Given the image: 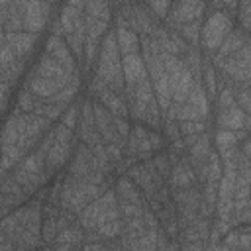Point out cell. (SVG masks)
I'll use <instances>...</instances> for the list:
<instances>
[{"instance_id":"38","label":"cell","mask_w":251,"mask_h":251,"mask_svg":"<svg viewBox=\"0 0 251 251\" xmlns=\"http://www.w3.org/2000/svg\"><path fill=\"white\" fill-rule=\"evenodd\" d=\"M233 92H235V102H237V106L245 112V114H249L251 112V102H249V82H241V86L237 88H233Z\"/></svg>"},{"instance_id":"36","label":"cell","mask_w":251,"mask_h":251,"mask_svg":"<svg viewBox=\"0 0 251 251\" xmlns=\"http://www.w3.org/2000/svg\"><path fill=\"white\" fill-rule=\"evenodd\" d=\"M141 122H145V124H149L153 127H159L161 126V108H159V104H157L155 98L145 106V112H143V120Z\"/></svg>"},{"instance_id":"45","label":"cell","mask_w":251,"mask_h":251,"mask_svg":"<svg viewBox=\"0 0 251 251\" xmlns=\"http://www.w3.org/2000/svg\"><path fill=\"white\" fill-rule=\"evenodd\" d=\"M16 59H20L18 55H16V51L8 45V43H4L2 47H0V65H2V69H6L10 63H14Z\"/></svg>"},{"instance_id":"37","label":"cell","mask_w":251,"mask_h":251,"mask_svg":"<svg viewBox=\"0 0 251 251\" xmlns=\"http://www.w3.org/2000/svg\"><path fill=\"white\" fill-rule=\"evenodd\" d=\"M216 100H218V108L224 110V108H231L235 106V92L231 86H222L220 92H216Z\"/></svg>"},{"instance_id":"24","label":"cell","mask_w":251,"mask_h":251,"mask_svg":"<svg viewBox=\"0 0 251 251\" xmlns=\"http://www.w3.org/2000/svg\"><path fill=\"white\" fill-rule=\"evenodd\" d=\"M84 16L102 20L110 24V4L108 0H84Z\"/></svg>"},{"instance_id":"2","label":"cell","mask_w":251,"mask_h":251,"mask_svg":"<svg viewBox=\"0 0 251 251\" xmlns=\"http://www.w3.org/2000/svg\"><path fill=\"white\" fill-rule=\"evenodd\" d=\"M49 2L43 0H25L24 2V29L29 33H39L49 18Z\"/></svg>"},{"instance_id":"17","label":"cell","mask_w":251,"mask_h":251,"mask_svg":"<svg viewBox=\"0 0 251 251\" xmlns=\"http://www.w3.org/2000/svg\"><path fill=\"white\" fill-rule=\"evenodd\" d=\"M69 155H71V141H67V143L53 141V145L45 153V169L47 171H55V169L63 167Z\"/></svg>"},{"instance_id":"4","label":"cell","mask_w":251,"mask_h":251,"mask_svg":"<svg viewBox=\"0 0 251 251\" xmlns=\"http://www.w3.org/2000/svg\"><path fill=\"white\" fill-rule=\"evenodd\" d=\"M167 76H169V88H171V98H173V102H175V104L184 102V100L188 98V92H190L192 84H194V76H192V73L188 71V67L182 65L180 69L169 73Z\"/></svg>"},{"instance_id":"29","label":"cell","mask_w":251,"mask_h":251,"mask_svg":"<svg viewBox=\"0 0 251 251\" xmlns=\"http://www.w3.org/2000/svg\"><path fill=\"white\" fill-rule=\"evenodd\" d=\"M214 139H216V147H218L216 153H224V151L235 149L237 143H239L237 137H235V131H231V129H218Z\"/></svg>"},{"instance_id":"51","label":"cell","mask_w":251,"mask_h":251,"mask_svg":"<svg viewBox=\"0 0 251 251\" xmlns=\"http://www.w3.org/2000/svg\"><path fill=\"white\" fill-rule=\"evenodd\" d=\"M67 6H73V8H78V10H84V0H67Z\"/></svg>"},{"instance_id":"12","label":"cell","mask_w":251,"mask_h":251,"mask_svg":"<svg viewBox=\"0 0 251 251\" xmlns=\"http://www.w3.org/2000/svg\"><path fill=\"white\" fill-rule=\"evenodd\" d=\"M96 98L98 102L112 114V116H122V118H127V104H126V98L118 92H114L112 88L108 86H102L98 92H96Z\"/></svg>"},{"instance_id":"28","label":"cell","mask_w":251,"mask_h":251,"mask_svg":"<svg viewBox=\"0 0 251 251\" xmlns=\"http://www.w3.org/2000/svg\"><path fill=\"white\" fill-rule=\"evenodd\" d=\"M200 27H202V18L178 25V31H180V37H182L186 43H190L192 47H196L198 41H200Z\"/></svg>"},{"instance_id":"33","label":"cell","mask_w":251,"mask_h":251,"mask_svg":"<svg viewBox=\"0 0 251 251\" xmlns=\"http://www.w3.org/2000/svg\"><path fill=\"white\" fill-rule=\"evenodd\" d=\"M175 120L180 122V120H204V118H202V114L188 100H184L180 104H175Z\"/></svg>"},{"instance_id":"26","label":"cell","mask_w":251,"mask_h":251,"mask_svg":"<svg viewBox=\"0 0 251 251\" xmlns=\"http://www.w3.org/2000/svg\"><path fill=\"white\" fill-rule=\"evenodd\" d=\"M82 227H78V224H71L63 229L57 231L55 235V243H69L73 247H80V241H82Z\"/></svg>"},{"instance_id":"34","label":"cell","mask_w":251,"mask_h":251,"mask_svg":"<svg viewBox=\"0 0 251 251\" xmlns=\"http://www.w3.org/2000/svg\"><path fill=\"white\" fill-rule=\"evenodd\" d=\"M176 126H178V133H180V137L206 131V120H180Z\"/></svg>"},{"instance_id":"5","label":"cell","mask_w":251,"mask_h":251,"mask_svg":"<svg viewBox=\"0 0 251 251\" xmlns=\"http://www.w3.org/2000/svg\"><path fill=\"white\" fill-rule=\"evenodd\" d=\"M45 53H49L69 75H75L76 73V61L69 49V45L63 41V37L59 35H51L45 43Z\"/></svg>"},{"instance_id":"1","label":"cell","mask_w":251,"mask_h":251,"mask_svg":"<svg viewBox=\"0 0 251 251\" xmlns=\"http://www.w3.org/2000/svg\"><path fill=\"white\" fill-rule=\"evenodd\" d=\"M233 29V24H231V18L222 12V10H216L212 16H208V20L204 22V25L200 27V41L204 45L206 51L214 53L218 49V45L222 43V39Z\"/></svg>"},{"instance_id":"48","label":"cell","mask_w":251,"mask_h":251,"mask_svg":"<svg viewBox=\"0 0 251 251\" xmlns=\"http://www.w3.org/2000/svg\"><path fill=\"white\" fill-rule=\"evenodd\" d=\"M55 141H61V143H67V141H73V129H69L67 126L59 124L55 127Z\"/></svg>"},{"instance_id":"57","label":"cell","mask_w":251,"mask_h":251,"mask_svg":"<svg viewBox=\"0 0 251 251\" xmlns=\"http://www.w3.org/2000/svg\"><path fill=\"white\" fill-rule=\"evenodd\" d=\"M2 71H4V69H2V65H0V75H2Z\"/></svg>"},{"instance_id":"49","label":"cell","mask_w":251,"mask_h":251,"mask_svg":"<svg viewBox=\"0 0 251 251\" xmlns=\"http://www.w3.org/2000/svg\"><path fill=\"white\" fill-rule=\"evenodd\" d=\"M149 143H151V149L153 151H159L165 147V139L159 131H149Z\"/></svg>"},{"instance_id":"16","label":"cell","mask_w":251,"mask_h":251,"mask_svg":"<svg viewBox=\"0 0 251 251\" xmlns=\"http://www.w3.org/2000/svg\"><path fill=\"white\" fill-rule=\"evenodd\" d=\"M114 190H116L118 200L131 202V204H137V206H145V198H143L141 190L135 186V182L129 176H120Z\"/></svg>"},{"instance_id":"58","label":"cell","mask_w":251,"mask_h":251,"mask_svg":"<svg viewBox=\"0 0 251 251\" xmlns=\"http://www.w3.org/2000/svg\"><path fill=\"white\" fill-rule=\"evenodd\" d=\"M43 2H55V0H43Z\"/></svg>"},{"instance_id":"8","label":"cell","mask_w":251,"mask_h":251,"mask_svg":"<svg viewBox=\"0 0 251 251\" xmlns=\"http://www.w3.org/2000/svg\"><path fill=\"white\" fill-rule=\"evenodd\" d=\"M171 188H188L196 182V176H194V171H192V165L188 163V159L182 155L176 163L171 165V173L167 176Z\"/></svg>"},{"instance_id":"21","label":"cell","mask_w":251,"mask_h":251,"mask_svg":"<svg viewBox=\"0 0 251 251\" xmlns=\"http://www.w3.org/2000/svg\"><path fill=\"white\" fill-rule=\"evenodd\" d=\"M186 100L202 114L204 120L210 116V100H208V96H206V88H204L202 80H194V84H192V88H190Z\"/></svg>"},{"instance_id":"41","label":"cell","mask_w":251,"mask_h":251,"mask_svg":"<svg viewBox=\"0 0 251 251\" xmlns=\"http://www.w3.org/2000/svg\"><path fill=\"white\" fill-rule=\"evenodd\" d=\"M204 76H206V96H208V100H214L216 98V92H218V88H216V71H214V65H206L204 67Z\"/></svg>"},{"instance_id":"27","label":"cell","mask_w":251,"mask_h":251,"mask_svg":"<svg viewBox=\"0 0 251 251\" xmlns=\"http://www.w3.org/2000/svg\"><path fill=\"white\" fill-rule=\"evenodd\" d=\"M22 149L18 145H6V147H0V169L2 171H8V169H14L20 159H22Z\"/></svg>"},{"instance_id":"35","label":"cell","mask_w":251,"mask_h":251,"mask_svg":"<svg viewBox=\"0 0 251 251\" xmlns=\"http://www.w3.org/2000/svg\"><path fill=\"white\" fill-rule=\"evenodd\" d=\"M0 192L18 196L20 200H24V196H25V192H24V188L18 184V180H16L14 176H4V175H2V178H0Z\"/></svg>"},{"instance_id":"53","label":"cell","mask_w":251,"mask_h":251,"mask_svg":"<svg viewBox=\"0 0 251 251\" xmlns=\"http://www.w3.org/2000/svg\"><path fill=\"white\" fill-rule=\"evenodd\" d=\"M237 2H239V0H222V4L227 6V10H235V8H237Z\"/></svg>"},{"instance_id":"10","label":"cell","mask_w":251,"mask_h":251,"mask_svg":"<svg viewBox=\"0 0 251 251\" xmlns=\"http://www.w3.org/2000/svg\"><path fill=\"white\" fill-rule=\"evenodd\" d=\"M127 153L133 157H147L149 153H153L149 143V131L141 124H135L127 133Z\"/></svg>"},{"instance_id":"54","label":"cell","mask_w":251,"mask_h":251,"mask_svg":"<svg viewBox=\"0 0 251 251\" xmlns=\"http://www.w3.org/2000/svg\"><path fill=\"white\" fill-rule=\"evenodd\" d=\"M6 106H8V96H0V114L6 110Z\"/></svg>"},{"instance_id":"3","label":"cell","mask_w":251,"mask_h":251,"mask_svg":"<svg viewBox=\"0 0 251 251\" xmlns=\"http://www.w3.org/2000/svg\"><path fill=\"white\" fill-rule=\"evenodd\" d=\"M204 10H206V0H178L173 8V14L169 16V25L178 27L182 24L198 20L202 18Z\"/></svg>"},{"instance_id":"25","label":"cell","mask_w":251,"mask_h":251,"mask_svg":"<svg viewBox=\"0 0 251 251\" xmlns=\"http://www.w3.org/2000/svg\"><path fill=\"white\" fill-rule=\"evenodd\" d=\"M18 139H20V127H18V114L14 112V114L6 120L4 127H2V131H0V147L16 145Z\"/></svg>"},{"instance_id":"19","label":"cell","mask_w":251,"mask_h":251,"mask_svg":"<svg viewBox=\"0 0 251 251\" xmlns=\"http://www.w3.org/2000/svg\"><path fill=\"white\" fill-rule=\"evenodd\" d=\"M188 151V163L190 165H198V163H206V159H208V155H210V151H212V147H210V135L206 133V131H202L200 133V137L186 149Z\"/></svg>"},{"instance_id":"13","label":"cell","mask_w":251,"mask_h":251,"mask_svg":"<svg viewBox=\"0 0 251 251\" xmlns=\"http://www.w3.org/2000/svg\"><path fill=\"white\" fill-rule=\"evenodd\" d=\"M245 43H247V31H243V29H231V31L222 39V43L218 45V49L214 51V59H212V61L218 63L220 59H224V57L235 53L237 49H241Z\"/></svg>"},{"instance_id":"31","label":"cell","mask_w":251,"mask_h":251,"mask_svg":"<svg viewBox=\"0 0 251 251\" xmlns=\"http://www.w3.org/2000/svg\"><path fill=\"white\" fill-rule=\"evenodd\" d=\"M94 231L100 235V239H116V237H120V233H122V218L108 220V222L100 224Z\"/></svg>"},{"instance_id":"14","label":"cell","mask_w":251,"mask_h":251,"mask_svg":"<svg viewBox=\"0 0 251 251\" xmlns=\"http://www.w3.org/2000/svg\"><path fill=\"white\" fill-rule=\"evenodd\" d=\"M37 35L39 33H29V31H6V43L16 51L18 57H25L27 53L33 51Z\"/></svg>"},{"instance_id":"6","label":"cell","mask_w":251,"mask_h":251,"mask_svg":"<svg viewBox=\"0 0 251 251\" xmlns=\"http://www.w3.org/2000/svg\"><path fill=\"white\" fill-rule=\"evenodd\" d=\"M92 108H94V126H96V129H98V133H100V137H102V141L104 143H110V141H114V143H120V145H124V141H120L122 137L118 135V131L114 129V124H112V114L96 100V102H92Z\"/></svg>"},{"instance_id":"22","label":"cell","mask_w":251,"mask_h":251,"mask_svg":"<svg viewBox=\"0 0 251 251\" xmlns=\"http://www.w3.org/2000/svg\"><path fill=\"white\" fill-rule=\"evenodd\" d=\"M78 88H80V78H78V73H75V75L71 76V80H69L63 88H59L51 98H47V102H59V104L69 106V104L75 100Z\"/></svg>"},{"instance_id":"15","label":"cell","mask_w":251,"mask_h":251,"mask_svg":"<svg viewBox=\"0 0 251 251\" xmlns=\"http://www.w3.org/2000/svg\"><path fill=\"white\" fill-rule=\"evenodd\" d=\"M90 171H92V151H90V147L86 143H78L75 159H73L71 169H69V175H73L76 178H82Z\"/></svg>"},{"instance_id":"9","label":"cell","mask_w":251,"mask_h":251,"mask_svg":"<svg viewBox=\"0 0 251 251\" xmlns=\"http://www.w3.org/2000/svg\"><path fill=\"white\" fill-rule=\"evenodd\" d=\"M220 129H249V116L235 104L231 108H224L218 112V118H216Z\"/></svg>"},{"instance_id":"11","label":"cell","mask_w":251,"mask_h":251,"mask_svg":"<svg viewBox=\"0 0 251 251\" xmlns=\"http://www.w3.org/2000/svg\"><path fill=\"white\" fill-rule=\"evenodd\" d=\"M122 73H124L126 84H135L139 78L147 76V69H145V63H143V57L139 53L122 55Z\"/></svg>"},{"instance_id":"55","label":"cell","mask_w":251,"mask_h":251,"mask_svg":"<svg viewBox=\"0 0 251 251\" xmlns=\"http://www.w3.org/2000/svg\"><path fill=\"white\" fill-rule=\"evenodd\" d=\"M4 43H6V33H2V31H0V47H2Z\"/></svg>"},{"instance_id":"7","label":"cell","mask_w":251,"mask_h":251,"mask_svg":"<svg viewBox=\"0 0 251 251\" xmlns=\"http://www.w3.org/2000/svg\"><path fill=\"white\" fill-rule=\"evenodd\" d=\"M35 75L55 80L61 88H63V86L71 80V76H73V75H69L49 53H43V55L39 57V63H37V67H35Z\"/></svg>"},{"instance_id":"56","label":"cell","mask_w":251,"mask_h":251,"mask_svg":"<svg viewBox=\"0 0 251 251\" xmlns=\"http://www.w3.org/2000/svg\"><path fill=\"white\" fill-rule=\"evenodd\" d=\"M2 27H4V22H2V20H0V29H2Z\"/></svg>"},{"instance_id":"20","label":"cell","mask_w":251,"mask_h":251,"mask_svg":"<svg viewBox=\"0 0 251 251\" xmlns=\"http://www.w3.org/2000/svg\"><path fill=\"white\" fill-rule=\"evenodd\" d=\"M27 88H29L35 96H39V98L47 100V98H51V96H53L61 86H59L55 80H51V78H45V76L33 75V76H29V80H27Z\"/></svg>"},{"instance_id":"39","label":"cell","mask_w":251,"mask_h":251,"mask_svg":"<svg viewBox=\"0 0 251 251\" xmlns=\"http://www.w3.org/2000/svg\"><path fill=\"white\" fill-rule=\"evenodd\" d=\"M61 124L67 126L69 129H76L78 126V104H69L67 110L61 116Z\"/></svg>"},{"instance_id":"43","label":"cell","mask_w":251,"mask_h":251,"mask_svg":"<svg viewBox=\"0 0 251 251\" xmlns=\"http://www.w3.org/2000/svg\"><path fill=\"white\" fill-rule=\"evenodd\" d=\"M104 147H106V155H108V161L112 163V165H116V163H120L122 161V151H124V145H120V143H114V141H110V143H104Z\"/></svg>"},{"instance_id":"44","label":"cell","mask_w":251,"mask_h":251,"mask_svg":"<svg viewBox=\"0 0 251 251\" xmlns=\"http://www.w3.org/2000/svg\"><path fill=\"white\" fill-rule=\"evenodd\" d=\"M251 0H241V4H239V22H241V27H243V31H249V25H251V22H249V16H251Z\"/></svg>"},{"instance_id":"40","label":"cell","mask_w":251,"mask_h":251,"mask_svg":"<svg viewBox=\"0 0 251 251\" xmlns=\"http://www.w3.org/2000/svg\"><path fill=\"white\" fill-rule=\"evenodd\" d=\"M35 100H37V96L25 86L22 92H20V98H18V108L22 110V112H33V106H35Z\"/></svg>"},{"instance_id":"18","label":"cell","mask_w":251,"mask_h":251,"mask_svg":"<svg viewBox=\"0 0 251 251\" xmlns=\"http://www.w3.org/2000/svg\"><path fill=\"white\" fill-rule=\"evenodd\" d=\"M116 41L120 55H129V53H139V37L135 31H131L126 25L116 27Z\"/></svg>"},{"instance_id":"23","label":"cell","mask_w":251,"mask_h":251,"mask_svg":"<svg viewBox=\"0 0 251 251\" xmlns=\"http://www.w3.org/2000/svg\"><path fill=\"white\" fill-rule=\"evenodd\" d=\"M12 176L18 180V184L24 188V192L25 194H31V192H35V188L39 186V184H43L45 182V178L43 176H37V175H29L22 165H16L14 167V173H12Z\"/></svg>"},{"instance_id":"52","label":"cell","mask_w":251,"mask_h":251,"mask_svg":"<svg viewBox=\"0 0 251 251\" xmlns=\"http://www.w3.org/2000/svg\"><path fill=\"white\" fill-rule=\"evenodd\" d=\"M10 84H6L4 80H0V96H8V92H10Z\"/></svg>"},{"instance_id":"50","label":"cell","mask_w":251,"mask_h":251,"mask_svg":"<svg viewBox=\"0 0 251 251\" xmlns=\"http://www.w3.org/2000/svg\"><path fill=\"white\" fill-rule=\"evenodd\" d=\"M165 133H167V139H169V141H175V139L180 137V133H178V126H176L175 122H167V126H165Z\"/></svg>"},{"instance_id":"42","label":"cell","mask_w":251,"mask_h":251,"mask_svg":"<svg viewBox=\"0 0 251 251\" xmlns=\"http://www.w3.org/2000/svg\"><path fill=\"white\" fill-rule=\"evenodd\" d=\"M153 16L159 20V18H165L169 14V6H171V0H147Z\"/></svg>"},{"instance_id":"46","label":"cell","mask_w":251,"mask_h":251,"mask_svg":"<svg viewBox=\"0 0 251 251\" xmlns=\"http://www.w3.org/2000/svg\"><path fill=\"white\" fill-rule=\"evenodd\" d=\"M153 161H155V167H157L159 175L167 180V176H169V173H171V161H169V157H167L165 153H161V155H157Z\"/></svg>"},{"instance_id":"47","label":"cell","mask_w":251,"mask_h":251,"mask_svg":"<svg viewBox=\"0 0 251 251\" xmlns=\"http://www.w3.org/2000/svg\"><path fill=\"white\" fill-rule=\"evenodd\" d=\"M112 124H114V129L118 131V135L122 139L127 137L129 133V124H127V118H122V116H112Z\"/></svg>"},{"instance_id":"30","label":"cell","mask_w":251,"mask_h":251,"mask_svg":"<svg viewBox=\"0 0 251 251\" xmlns=\"http://www.w3.org/2000/svg\"><path fill=\"white\" fill-rule=\"evenodd\" d=\"M57 210H51L47 218H41V239L45 243H53L57 235Z\"/></svg>"},{"instance_id":"32","label":"cell","mask_w":251,"mask_h":251,"mask_svg":"<svg viewBox=\"0 0 251 251\" xmlns=\"http://www.w3.org/2000/svg\"><path fill=\"white\" fill-rule=\"evenodd\" d=\"M80 14H82V10L73 8V6H65V8L61 10L59 24H61V27H63V35H67V33L73 31V27H75V20H76Z\"/></svg>"}]
</instances>
